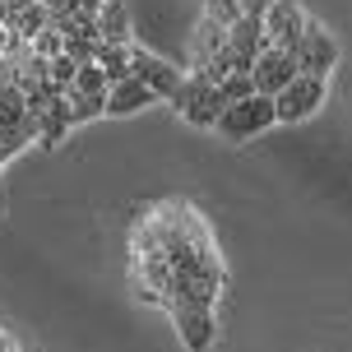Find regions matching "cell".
<instances>
[{
    "label": "cell",
    "mask_w": 352,
    "mask_h": 352,
    "mask_svg": "<svg viewBox=\"0 0 352 352\" xmlns=\"http://www.w3.org/2000/svg\"><path fill=\"white\" fill-rule=\"evenodd\" d=\"M74 93H84V98H107L111 84H107L102 65H79V74H74Z\"/></svg>",
    "instance_id": "17"
},
{
    "label": "cell",
    "mask_w": 352,
    "mask_h": 352,
    "mask_svg": "<svg viewBox=\"0 0 352 352\" xmlns=\"http://www.w3.org/2000/svg\"><path fill=\"white\" fill-rule=\"evenodd\" d=\"M130 52L135 47H111V42H98V65H102V74H107V84H125L130 79Z\"/></svg>",
    "instance_id": "12"
},
{
    "label": "cell",
    "mask_w": 352,
    "mask_h": 352,
    "mask_svg": "<svg viewBox=\"0 0 352 352\" xmlns=\"http://www.w3.org/2000/svg\"><path fill=\"white\" fill-rule=\"evenodd\" d=\"M218 88H223L228 107H232V102H246V98H255V74H228Z\"/></svg>",
    "instance_id": "18"
},
{
    "label": "cell",
    "mask_w": 352,
    "mask_h": 352,
    "mask_svg": "<svg viewBox=\"0 0 352 352\" xmlns=\"http://www.w3.org/2000/svg\"><path fill=\"white\" fill-rule=\"evenodd\" d=\"M218 52H228V28L218 23V19H199V28H195V42H190V74H204V65H209Z\"/></svg>",
    "instance_id": "9"
},
{
    "label": "cell",
    "mask_w": 352,
    "mask_h": 352,
    "mask_svg": "<svg viewBox=\"0 0 352 352\" xmlns=\"http://www.w3.org/2000/svg\"><path fill=\"white\" fill-rule=\"evenodd\" d=\"M65 56L79 60V65H98V42H88V37H65Z\"/></svg>",
    "instance_id": "22"
},
{
    "label": "cell",
    "mask_w": 352,
    "mask_h": 352,
    "mask_svg": "<svg viewBox=\"0 0 352 352\" xmlns=\"http://www.w3.org/2000/svg\"><path fill=\"white\" fill-rule=\"evenodd\" d=\"M10 28H14V33L23 37V42H33L37 33H47V28H52V10H47L42 0H33V5H28L23 14H14V19H10Z\"/></svg>",
    "instance_id": "13"
},
{
    "label": "cell",
    "mask_w": 352,
    "mask_h": 352,
    "mask_svg": "<svg viewBox=\"0 0 352 352\" xmlns=\"http://www.w3.org/2000/svg\"><path fill=\"white\" fill-rule=\"evenodd\" d=\"M107 111V98H84V93H65V121H93V116H102Z\"/></svg>",
    "instance_id": "15"
},
{
    "label": "cell",
    "mask_w": 352,
    "mask_h": 352,
    "mask_svg": "<svg viewBox=\"0 0 352 352\" xmlns=\"http://www.w3.org/2000/svg\"><path fill=\"white\" fill-rule=\"evenodd\" d=\"M172 320H176V329H181V338H186V348L209 352V343H213V306H176Z\"/></svg>",
    "instance_id": "8"
},
{
    "label": "cell",
    "mask_w": 352,
    "mask_h": 352,
    "mask_svg": "<svg viewBox=\"0 0 352 352\" xmlns=\"http://www.w3.org/2000/svg\"><path fill=\"white\" fill-rule=\"evenodd\" d=\"M148 102H158L153 88L130 74L125 84H111V93H107V116H130V111H140V107H148Z\"/></svg>",
    "instance_id": "10"
},
{
    "label": "cell",
    "mask_w": 352,
    "mask_h": 352,
    "mask_svg": "<svg viewBox=\"0 0 352 352\" xmlns=\"http://www.w3.org/2000/svg\"><path fill=\"white\" fill-rule=\"evenodd\" d=\"M292 79H297V60H292V52H283V47H264L260 60H255V93L278 98Z\"/></svg>",
    "instance_id": "7"
},
{
    "label": "cell",
    "mask_w": 352,
    "mask_h": 352,
    "mask_svg": "<svg viewBox=\"0 0 352 352\" xmlns=\"http://www.w3.org/2000/svg\"><path fill=\"white\" fill-rule=\"evenodd\" d=\"M241 5V14H255V19H264V10L274 5V0H236Z\"/></svg>",
    "instance_id": "24"
},
{
    "label": "cell",
    "mask_w": 352,
    "mask_h": 352,
    "mask_svg": "<svg viewBox=\"0 0 352 352\" xmlns=\"http://www.w3.org/2000/svg\"><path fill=\"white\" fill-rule=\"evenodd\" d=\"M292 60H297V74L329 79V70H334V60H338V42L320 28L316 19H306V33H301V47L292 52Z\"/></svg>",
    "instance_id": "3"
},
{
    "label": "cell",
    "mask_w": 352,
    "mask_h": 352,
    "mask_svg": "<svg viewBox=\"0 0 352 352\" xmlns=\"http://www.w3.org/2000/svg\"><path fill=\"white\" fill-rule=\"evenodd\" d=\"M301 33H306V10L297 0H274L264 10V37L283 47V52H297L301 47Z\"/></svg>",
    "instance_id": "4"
},
{
    "label": "cell",
    "mask_w": 352,
    "mask_h": 352,
    "mask_svg": "<svg viewBox=\"0 0 352 352\" xmlns=\"http://www.w3.org/2000/svg\"><path fill=\"white\" fill-rule=\"evenodd\" d=\"M65 130H70V121H65V98H56V102L42 111V144H60Z\"/></svg>",
    "instance_id": "16"
},
{
    "label": "cell",
    "mask_w": 352,
    "mask_h": 352,
    "mask_svg": "<svg viewBox=\"0 0 352 352\" xmlns=\"http://www.w3.org/2000/svg\"><path fill=\"white\" fill-rule=\"evenodd\" d=\"M130 70H135V79H144V84L153 88V98H167V102H172L176 93H181V84H186V70L158 60L153 52H144V47L130 52Z\"/></svg>",
    "instance_id": "5"
},
{
    "label": "cell",
    "mask_w": 352,
    "mask_h": 352,
    "mask_svg": "<svg viewBox=\"0 0 352 352\" xmlns=\"http://www.w3.org/2000/svg\"><path fill=\"white\" fill-rule=\"evenodd\" d=\"M172 102L181 107V116H186L190 125H199V130H213V125H218V116L228 111L223 88L209 84L204 74H186V84H181V93H176Z\"/></svg>",
    "instance_id": "1"
},
{
    "label": "cell",
    "mask_w": 352,
    "mask_h": 352,
    "mask_svg": "<svg viewBox=\"0 0 352 352\" xmlns=\"http://www.w3.org/2000/svg\"><path fill=\"white\" fill-rule=\"evenodd\" d=\"M28 140H33V135H28L23 125H14V130H0V162L14 158V153H19V148H23Z\"/></svg>",
    "instance_id": "23"
},
{
    "label": "cell",
    "mask_w": 352,
    "mask_h": 352,
    "mask_svg": "<svg viewBox=\"0 0 352 352\" xmlns=\"http://www.w3.org/2000/svg\"><path fill=\"white\" fill-rule=\"evenodd\" d=\"M320 102H324V79L297 74V79L283 88L278 98H274V111H278V121H306Z\"/></svg>",
    "instance_id": "6"
},
{
    "label": "cell",
    "mask_w": 352,
    "mask_h": 352,
    "mask_svg": "<svg viewBox=\"0 0 352 352\" xmlns=\"http://www.w3.org/2000/svg\"><path fill=\"white\" fill-rule=\"evenodd\" d=\"M204 14L218 19L223 28H232V23L241 19V5H236V0H204Z\"/></svg>",
    "instance_id": "21"
},
{
    "label": "cell",
    "mask_w": 352,
    "mask_h": 352,
    "mask_svg": "<svg viewBox=\"0 0 352 352\" xmlns=\"http://www.w3.org/2000/svg\"><path fill=\"white\" fill-rule=\"evenodd\" d=\"M0 352H19V348H14V343H10L5 334H0Z\"/></svg>",
    "instance_id": "25"
},
{
    "label": "cell",
    "mask_w": 352,
    "mask_h": 352,
    "mask_svg": "<svg viewBox=\"0 0 352 352\" xmlns=\"http://www.w3.org/2000/svg\"><path fill=\"white\" fill-rule=\"evenodd\" d=\"M278 121V111H274V98H264V93H255V98H246V102H232L223 116H218V135L223 140H250V135H260V130H269V125Z\"/></svg>",
    "instance_id": "2"
},
{
    "label": "cell",
    "mask_w": 352,
    "mask_h": 352,
    "mask_svg": "<svg viewBox=\"0 0 352 352\" xmlns=\"http://www.w3.org/2000/svg\"><path fill=\"white\" fill-rule=\"evenodd\" d=\"M37 56H47V60H56V56H65V33H56V28H47V33H37L33 42H28Z\"/></svg>",
    "instance_id": "20"
},
{
    "label": "cell",
    "mask_w": 352,
    "mask_h": 352,
    "mask_svg": "<svg viewBox=\"0 0 352 352\" xmlns=\"http://www.w3.org/2000/svg\"><path fill=\"white\" fill-rule=\"evenodd\" d=\"M74 74H79V60H70V56H56V60H52V74H47V79H52L60 93H70V88H74Z\"/></svg>",
    "instance_id": "19"
},
{
    "label": "cell",
    "mask_w": 352,
    "mask_h": 352,
    "mask_svg": "<svg viewBox=\"0 0 352 352\" xmlns=\"http://www.w3.org/2000/svg\"><path fill=\"white\" fill-rule=\"evenodd\" d=\"M28 116V98L19 84H0V130H14Z\"/></svg>",
    "instance_id": "14"
},
{
    "label": "cell",
    "mask_w": 352,
    "mask_h": 352,
    "mask_svg": "<svg viewBox=\"0 0 352 352\" xmlns=\"http://www.w3.org/2000/svg\"><path fill=\"white\" fill-rule=\"evenodd\" d=\"M98 37L111 42V47H135V42H130V14H125V0H102Z\"/></svg>",
    "instance_id": "11"
}]
</instances>
